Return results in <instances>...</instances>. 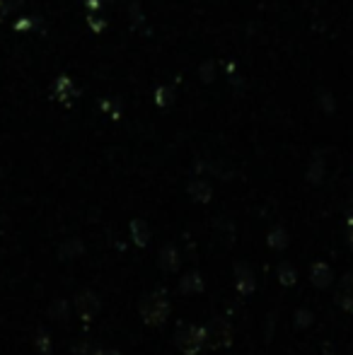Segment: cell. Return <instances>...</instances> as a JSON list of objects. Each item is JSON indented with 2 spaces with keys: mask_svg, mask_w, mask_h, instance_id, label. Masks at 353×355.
Returning <instances> with one entry per match:
<instances>
[{
  "mask_svg": "<svg viewBox=\"0 0 353 355\" xmlns=\"http://www.w3.org/2000/svg\"><path fill=\"white\" fill-rule=\"evenodd\" d=\"M175 343L184 355H193L201 351V346L206 343V331L201 327H196V324H184V327L177 329Z\"/></svg>",
  "mask_w": 353,
  "mask_h": 355,
  "instance_id": "obj_1",
  "label": "cell"
},
{
  "mask_svg": "<svg viewBox=\"0 0 353 355\" xmlns=\"http://www.w3.org/2000/svg\"><path fill=\"white\" fill-rule=\"evenodd\" d=\"M170 314V302L162 295L153 293L141 300V317L148 324H162Z\"/></svg>",
  "mask_w": 353,
  "mask_h": 355,
  "instance_id": "obj_2",
  "label": "cell"
},
{
  "mask_svg": "<svg viewBox=\"0 0 353 355\" xmlns=\"http://www.w3.org/2000/svg\"><path fill=\"white\" fill-rule=\"evenodd\" d=\"M206 341L211 343L213 348H221V346H227V343L232 341V331H230V327H227L225 322H211L206 329Z\"/></svg>",
  "mask_w": 353,
  "mask_h": 355,
  "instance_id": "obj_3",
  "label": "cell"
},
{
  "mask_svg": "<svg viewBox=\"0 0 353 355\" xmlns=\"http://www.w3.org/2000/svg\"><path fill=\"white\" fill-rule=\"evenodd\" d=\"M76 307H78V314H80L83 319H92L94 314L99 312V300L97 295L92 293H78L76 295Z\"/></svg>",
  "mask_w": 353,
  "mask_h": 355,
  "instance_id": "obj_4",
  "label": "cell"
},
{
  "mask_svg": "<svg viewBox=\"0 0 353 355\" xmlns=\"http://www.w3.org/2000/svg\"><path fill=\"white\" fill-rule=\"evenodd\" d=\"M189 196L198 203H208L213 196L211 184H208L206 179H193V182H189Z\"/></svg>",
  "mask_w": 353,
  "mask_h": 355,
  "instance_id": "obj_5",
  "label": "cell"
},
{
  "mask_svg": "<svg viewBox=\"0 0 353 355\" xmlns=\"http://www.w3.org/2000/svg\"><path fill=\"white\" fill-rule=\"evenodd\" d=\"M336 302L346 309V312H353V276H346L344 283L336 290Z\"/></svg>",
  "mask_w": 353,
  "mask_h": 355,
  "instance_id": "obj_6",
  "label": "cell"
},
{
  "mask_svg": "<svg viewBox=\"0 0 353 355\" xmlns=\"http://www.w3.org/2000/svg\"><path fill=\"white\" fill-rule=\"evenodd\" d=\"M332 278H334V273H332V268L327 266V263H315V266L310 268V281L317 285V288H327V285L332 283Z\"/></svg>",
  "mask_w": 353,
  "mask_h": 355,
  "instance_id": "obj_7",
  "label": "cell"
},
{
  "mask_svg": "<svg viewBox=\"0 0 353 355\" xmlns=\"http://www.w3.org/2000/svg\"><path fill=\"white\" fill-rule=\"evenodd\" d=\"M157 263H160L162 271H177L179 268V254L175 247H165L160 252V257H157Z\"/></svg>",
  "mask_w": 353,
  "mask_h": 355,
  "instance_id": "obj_8",
  "label": "cell"
},
{
  "mask_svg": "<svg viewBox=\"0 0 353 355\" xmlns=\"http://www.w3.org/2000/svg\"><path fill=\"white\" fill-rule=\"evenodd\" d=\"M237 276H235V285L237 290H240L242 295H247L250 290H255V276L250 273V268L247 266H237Z\"/></svg>",
  "mask_w": 353,
  "mask_h": 355,
  "instance_id": "obj_9",
  "label": "cell"
},
{
  "mask_svg": "<svg viewBox=\"0 0 353 355\" xmlns=\"http://www.w3.org/2000/svg\"><path fill=\"white\" fill-rule=\"evenodd\" d=\"M53 94H56L58 99H66L68 94H78V89L68 75H58L56 83H53Z\"/></svg>",
  "mask_w": 353,
  "mask_h": 355,
  "instance_id": "obj_10",
  "label": "cell"
},
{
  "mask_svg": "<svg viewBox=\"0 0 353 355\" xmlns=\"http://www.w3.org/2000/svg\"><path fill=\"white\" fill-rule=\"evenodd\" d=\"M131 237L138 247H146V244L150 242V230H148V225L143 223V220H133L131 223Z\"/></svg>",
  "mask_w": 353,
  "mask_h": 355,
  "instance_id": "obj_11",
  "label": "cell"
},
{
  "mask_svg": "<svg viewBox=\"0 0 353 355\" xmlns=\"http://www.w3.org/2000/svg\"><path fill=\"white\" fill-rule=\"evenodd\" d=\"M179 288H182V293L193 295V293H201V290H203V283H201V278H198V273H189V276H184V278H182Z\"/></svg>",
  "mask_w": 353,
  "mask_h": 355,
  "instance_id": "obj_12",
  "label": "cell"
},
{
  "mask_svg": "<svg viewBox=\"0 0 353 355\" xmlns=\"http://www.w3.org/2000/svg\"><path fill=\"white\" fill-rule=\"evenodd\" d=\"M216 61H203L201 66H198V80L201 83H213L216 80Z\"/></svg>",
  "mask_w": 353,
  "mask_h": 355,
  "instance_id": "obj_13",
  "label": "cell"
},
{
  "mask_svg": "<svg viewBox=\"0 0 353 355\" xmlns=\"http://www.w3.org/2000/svg\"><path fill=\"white\" fill-rule=\"evenodd\" d=\"M317 102L322 104V109H325L327 114L334 112V94H332L329 89H320V92H317Z\"/></svg>",
  "mask_w": 353,
  "mask_h": 355,
  "instance_id": "obj_14",
  "label": "cell"
},
{
  "mask_svg": "<svg viewBox=\"0 0 353 355\" xmlns=\"http://www.w3.org/2000/svg\"><path fill=\"white\" fill-rule=\"evenodd\" d=\"M278 278H281L283 285H293L295 283V268H291L288 263H281V268H278Z\"/></svg>",
  "mask_w": 353,
  "mask_h": 355,
  "instance_id": "obj_15",
  "label": "cell"
},
{
  "mask_svg": "<svg viewBox=\"0 0 353 355\" xmlns=\"http://www.w3.org/2000/svg\"><path fill=\"white\" fill-rule=\"evenodd\" d=\"M322 174H325V162H322V159H312V162H310V172H307L310 182H320Z\"/></svg>",
  "mask_w": 353,
  "mask_h": 355,
  "instance_id": "obj_16",
  "label": "cell"
},
{
  "mask_svg": "<svg viewBox=\"0 0 353 355\" xmlns=\"http://www.w3.org/2000/svg\"><path fill=\"white\" fill-rule=\"evenodd\" d=\"M268 244H271V247H286V244H288L286 232H283L281 227H276L271 232V237H268Z\"/></svg>",
  "mask_w": 353,
  "mask_h": 355,
  "instance_id": "obj_17",
  "label": "cell"
},
{
  "mask_svg": "<svg viewBox=\"0 0 353 355\" xmlns=\"http://www.w3.org/2000/svg\"><path fill=\"white\" fill-rule=\"evenodd\" d=\"M170 99H172V92L167 87H162V89H157V92H155V102L162 104V107H165V104L170 102Z\"/></svg>",
  "mask_w": 353,
  "mask_h": 355,
  "instance_id": "obj_18",
  "label": "cell"
},
{
  "mask_svg": "<svg viewBox=\"0 0 353 355\" xmlns=\"http://www.w3.org/2000/svg\"><path fill=\"white\" fill-rule=\"evenodd\" d=\"M99 355H119L117 351H99Z\"/></svg>",
  "mask_w": 353,
  "mask_h": 355,
  "instance_id": "obj_19",
  "label": "cell"
}]
</instances>
